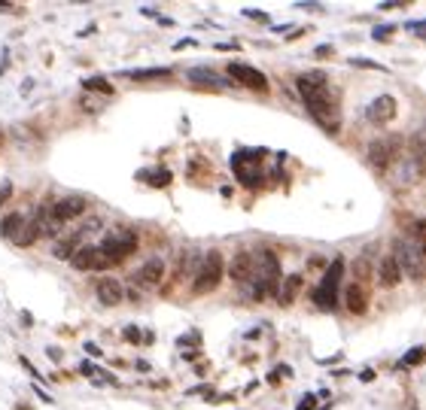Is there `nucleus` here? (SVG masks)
I'll use <instances>...</instances> for the list:
<instances>
[{"instance_id": "30", "label": "nucleus", "mask_w": 426, "mask_h": 410, "mask_svg": "<svg viewBox=\"0 0 426 410\" xmlns=\"http://www.w3.org/2000/svg\"><path fill=\"white\" fill-rule=\"evenodd\" d=\"M125 337H128V341H140V332H137V328H125Z\"/></svg>"}, {"instance_id": "24", "label": "nucleus", "mask_w": 426, "mask_h": 410, "mask_svg": "<svg viewBox=\"0 0 426 410\" xmlns=\"http://www.w3.org/2000/svg\"><path fill=\"white\" fill-rule=\"evenodd\" d=\"M408 238H411V240L418 243L420 250L426 252V219H418V222L411 225V234H408Z\"/></svg>"}, {"instance_id": "17", "label": "nucleus", "mask_w": 426, "mask_h": 410, "mask_svg": "<svg viewBox=\"0 0 426 410\" xmlns=\"http://www.w3.org/2000/svg\"><path fill=\"white\" fill-rule=\"evenodd\" d=\"M344 304H347V310L350 313H357L362 316L365 310H369V298H365V292H362V286H347V292H344Z\"/></svg>"}, {"instance_id": "7", "label": "nucleus", "mask_w": 426, "mask_h": 410, "mask_svg": "<svg viewBox=\"0 0 426 410\" xmlns=\"http://www.w3.org/2000/svg\"><path fill=\"white\" fill-rule=\"evenodd\" d=\"M341 274H344V259H335L326 274H323V280L317 283V289H313V304L320 307V310H335L338 307V295H341Z\"/></svg>"}, {"instance_id": "6", "label": "nucleus", "mask_w": 426, "mask_h": 410, "mask_svg": "<svg viewBox=\"0 0 426 410\" xmlns=\"http://www.w3.org/2000/svg\"><path fill=\"white\" fill-rule=\"evenodd\" d=\"M222 271H226L222 252H219V250H207L205 259H201L198 274L192 276V295H207V292H213V289H219Z\"/></svg>"}, {"instance_id": "5", "label": "nucleus", "mask_w": 426, "mask_h": 410, "mask_svg": "<svg viewBox=\"0 0 426 410\" xmlns=\"http://www.w3.org/2000/svg\"><path fill=\"white\" fill-rule=\"evenodd\" d=\"M393 259H396V264H399V271L408 274L411 280H423L426 276V252L411 238H396L393 240Z\"/></svg>"}, {"instance_id": "8", "label": "nucleus", "mask_w": 426, "mask_h": 410, "mask_svg": "<svg viewBox=\"0 0 426 410\" xmlns=\"http://www.w3.org/2000/svg\"><path fill=\"white\" fill-rule=\"evenodd\" d=\"M262 158H265V149H243L231 156V168H235V177L243 182V186H259L262 182Z\"/></svg>"}, {"instance_id": "27", "label": "nucleus", "mask_w": 426, "mask_h": 410, "mask_svg": "<svg viewBox=\"0 0 426 410\" xmlns=\"http://www.w3.org/2000/svg\"><path fill=\"white\" fill-rule=\"evenodd\" d=\"M350 64H353V67H372V70H384V67L378 64V61H365V58H353Z\"/></svg>"}, {"instance_id": "19", "label": "nucleus", "mask_w": 426, "mask_h": 410, "mask_svg": "<svg viewBox=\"0 0 426 410\" xmlns=\"http://www.w3.org/2000/svg\"><path fill=\"white\" fill-rule=\"evenodd\" d=\"M37 238H40V225H37V219H34V216H28V219L22 222V228L16 231L13 243H16V246H30Z\"/></svg>"}, {"instance_id": "21", "label": "nucleus", "mask_w": 426, "mask_h": 410, "mask_svg": "<svg viewBox=\"0 0 426 410\" xmlns=\"http://www.w3.org/2000/svg\"><path fill=\"white\" fill-rule=\"evenodd\" d=\"M381 283L384 286H399V280H402V271H399V264H396V259L393 255H387V259H381Z\"/></svg>"}, {"instance_id": "25", "label": "nucleus", "mask_w": 426, "mask_h": 410, "mask_svg": "<svg viewBox=\"0 0 426 410\" xmlns=\"http://www.w3.org/2000/svg\"><path fill=\"white\" fill-rule=\"evenodd\" d=\"M420 362H426V350H423V346H420V350H408V353H405L399 368H411V365H420Z\"/></svg>"}, {"instance_id": "22", "label": "nucleus", "mask_w": 426, "mask_h": 410, "mask_svg": "<svg viewBox=\"0 0 426 410\" xmlns=\"http://www.w3.org/2000/svg\"><path fill=\"white\" fill-rule=\"evenodd\" d=\"M122 76H125V79H137V82H144V79H161V76H171V70H168V67H146V70H125Z\"/></svg>"}, {"instance_id": "3", "label": "nucleus", "mask_w": 426, "mask_h": 410, "mask_svg": "<svg viewBox=\"0 0 426 410\" xmlns=\"http://www.w3.org/2000/svg\"><path fill=\"white\" fill-rule=\"evenodd\" d=\"M423 177H426V161L418 156V152H402V156L396 158L390 164V170H387L390 186L399 189V192L414 189L418 182H423Z\"/></svg>"}, {"instance_id": "10", "label": "nucleus", "mask_w": 426, "mask_h": 410, "mask_svg": "<svg viewBox=\"0 0 426 410\" xmlns=\"http://www.w3.org/2000/svg\"><path fill=\"white\" fill-rule=\"evenodd\" d=\"M70 268L79 271V274H88V271H107V268H113V262L100 252L98 243H86V246H79V250L74 252Z\"/></svg>"}, {"instance_id": "1", "label": "nucleus", "mask_w": 426, "mask_h": 410, "mask_svg": "<svg viewBox=\"0 0 426 410\" xmlns=\"http://www.w3.org/2000/svg\"><path fill=\"white\" fill-rule=\"evenodd\" d=\"M296 88L304 100V107L317 125L326 131V134H338L341 131V95L338 88L329 82V76L317 70V74H301L296 76Z\"/></svg>"}, {"instance_id": "14", "label": "nucleus", "mask_w": 426, "mask_h": 410, "mask_svg": "<svg viewBox=\"0 0 426 410\" xmlns=\"http://www.w3.org/2000/svg\"><path fill=\"white\" fill-rule=\"evenodd\" d=\"M396 110H399V104H396L393 95H381L374 98L369 110H365V116H369V122H374V125H384V122H390L396 116Z\"/></svg>"}, {"instance_id": "4", "label": "nucleus", "mask_w": 426, "mask_h": 410, "mask_svg": "<svg viewBox=\"0 0 426 410\" xmlns=\"http://www.w3.org/2000/svg\"><path fill=\"white\" fill-rule=\"evenodd\" d=\"M100 252L107 255L113 264H122L125 259H131V255L137 252L140 246V238L134 228H128V225H116V228H110L104 238H100Z\"/></svg>"}, {"instance_id": "13", "label": "nucleus", "mask_w": 426, "mask_h": 410, "mask_svg": "<svg viewBox=\"0 0 426 410\" xmlns=\"http://www.w3.org/2000/svg\"><path fill=\"white\" fill-rule=\"evenodd\" d=\"M161 280H165V262L161 259H149L134 271V283L144 289H156V286H161Z\"/></svg>"}, {"instance_id": "20", "label": "nucleus", "mask_w": 426, "mask_h": 410, "mask_svg": "<svg viewBox=\"0 0 426 410\" xmlns=\"http://www.w3.org/2000/svg\"><path fill=\"white\" fill-rule=\"evenodd\" d=\"M140 182H146V186H152V189H165V186H171V170H165V168H156V170H140V177H137Z\"/></svg>"}, {"instance_id": "34", "label": "nucleus", "mask_w": 426, "mask_h": 410, "mask_svg": "<svg viewBox=\"0 0 426 410\" xmlns=\"http://www.w3.org/2000/svg\"><path fill=\"white\" fill-rule=\"evenodd\" d=\"M418 156H420V158L426 161V146H423V149H418Z\"/></svg>"}, {"instance_id": "9", "label": "nucleus", "mask_w": 426, "mask_h": 410, "mask_svg": "<svg viewBox=\"0 0 426 410\" xmlns=\"http://www.w3.org/2000/svg\"><path fill=\"white\" fill-rule=\"evenodd\" d=\"M402 140L399 137H384V140H374L369 143V149H365V158H369V164L374 170H381V173H387L390 170V164L402 156Z\"/></svg>"}, {"instance_id": "23", "label": "nucleus", "mask_w": 426, "mask_h": 410, "mask_svg": "<svg viewBox=\"0 0 426 410\" xmlns=\"http://www.w3.org/2000/svg\"><path fill=\"white\" fill-rule=\"evenodd\" d=\"M22 222H25V216H22V213H9V216L4 219V225H0V234L13 240V238H16V231L22 228Z\"/></svg>"}, {"instance_id": "12", "label": "nucleus", "mask_w": 426, "mask_h": 410, "mask_svg": "<svg viewBox=\"0 0 426 410\" xmlns=\"http://www.w3.org/2000/svg\"><path fill=\"white\" fill-rule=\"evenodd\" d=\"M95 295L104 307H116V304H122V298H125V286H122L116 276H100L95 283Z\"/></svg>"}, {"instance_id": "2", "label": "nucleus", "mask_w": 426, "mask_h": 410, "mask_svg": "<svg viewBox=\"0 0 426 410\" xmlns=\"http://www.w3.org/2000/svg\"><path fill=\"white\" fill-rule=\"evenodd\" d=\"M280 289V262L271 250L253 252V271L247 280V295L253 301H262L268 295H277Z\"/></svg>"}, {"instance_id": "28", "label": "nucleus", "mask_w": 426, "mask_h": 410, "mask_svg": "<svg viewBox=\"0 0 426 410\" xmlns=\"http://www.w3.org/2000/svg\"><path fill=\"white\" fill-rule=\"evenodd\" d=\"M393 30H396L393 25H381L378 30H374V40H387V37H393Z\"/></svg>"}, {"instance_id": "32", "label": "nucleus", "mask_w": 426, "mask_h": 410, "mask_svg": "<svg viewBox=\"0 0 426 410\" xmlns=\"http://www.w3.org/2000/svg\"><path fill=\"white\" fill-rule=\"evenodd\" d=\"M243 16H250V18H259V22H268V16H265V13H256V9H250V13H243Z\"/></svg>"}, {"instance_id": "33", "label": "nucleus", "mask_w": 426, "mask_h": 410, "mask_svg": "<svg viewBox=\"0 0 426 410\" xmlns=\"http://www.w3.org/2000/svg\"><path fill=\"white\" fill-rule=\"evenodd\" d=\"M365 274H369V264L359 259V262H357V276H365Z\"/></svg>"}, {"instance_id": "15", "label": "nucleus", "mask_w": 426, "mask_h": 410, "mask_svg": "<svg viewBox=\"0 0 426 410\" xmlns=\"http://www.w3.org/2000/svg\"><path fill=\"white\" fill-rule=\"evenodd\" d=\"M189 82H192V86H198V88H210V91H219V88L229 86V79L213 74L210 67H192L189 70Z\"/></svg>"}, {"instance_id": "18", "label": "nucleus", "mask_w": 426, "mask_h": 410, "mask_svg": "<svg viewBox=\"0 0 426 410\" xmlns=\"http://www.w3.org/2000/svg\"><path fill=\"white\" fill-rule=\"evenodd\" d=\"M299 289H301V276H299V274H292V276H283V280H280V289H277V295H280L277 301H280L283 307H289L292 301H296Z\"/></svg>"}, {"instance_id": "11", "label": "nucleus", "mask_w": 426, "mask_h": 410, "mask_svg": "<svg viewBox=\"0 0 426 410\" xmlns=\"http://www.w3.org/2000/svg\"><path fill=\"white\" fill-rule=\"evenodd\" d=\"M226 74L241 82V86H247L253 91H268V76L265 74H259L256 67H250V64H241V61H231V64L226 67Z\"/></svg>"}, {"instance_id": "31", "label": "nucleus", "mask_w": 426, "mask_h": 410, "mask_svg": "<svg viewBox=\"0 0 426 410\" xmlns=\"http://www.w3.org/2000/svg\"><path fill=\"white\" fill-rule=\"evenodd\" d=\"M313 402H317V395H308V398H304V402L299 404V410H311V404H313Z\"/></svg>"}, {"instance_id": "26", "label": "nucleus", "mask_w": 426, "mask_h": 410, "mask_svg": "<svg viewBox=\"0 0 426 410\" xmlns=\"http://www.w3.org/2000/svg\"><path fill=\"white\" fill-rule=\"evenodd\" d=\"M83 86H86L88 91H100V95H113V86H110L107 79H86Z\"/></svg>"}, {"instance_id": "16", "label": "nucleus", "mask_w": 426, "mask_h": 410, "mask_svg": "<svg viewBox=\"0 0 426 410\" xmlns=\"http://www.w3.org/2000/svg\"><path fill=\"white\" fill-rule=\"evenodd\" d=\"M250 271H253V252H235V259H231V268H229L231 280L247 283V280H250Z\"/></svg>"}, {"instance_id": "29", "label": "nucleus", "mask_w": 426, "mask_h": 410, "mask_svg": "<svg viewBox=\"0 0 426 410\" xmlns=\"http://www.w3.org/2000/svg\"><path fill=\"white\" fill-rule=\"evenodd\" d=\"M408 30H411V34H418V37H426V22H411Z\"/></svg>"}]
</instances>
